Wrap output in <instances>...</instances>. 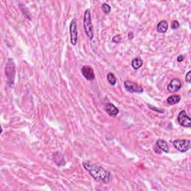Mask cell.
<instances>
[{"mask_svg": "<svg viewBox=\"0 0 191 191\" xmlns=\"http://www.w3.org/2000/svg\"><path fill=\"white\" fill-rule=\"evenodd\" d=\"M173 146L178 151L181 152H186L190 149L191 144L189 140H181L177 139L173 141Z\"/></svg>", "mask_w": 191, "mask_h": 191, "instance_id": "obj_4", "label": "cell"}, {"mask_svg": "<svg viewBox=\"0 0 191 191\" xmlns=\"http://www.w3.org/2000/svg\"><path fill=\"white\" fill-rule=\"evenodd\" d=\"M15 69H16V67H15L14 61H13V59L9 58L6 64V66H5V75L7 76V82L10 87H12L14 81L15 73H16Z\"/></svg>", "mask_w": 191, "mask_h": 191, "instance_id": "obj_3", "label": "cell"}, {"mask_svg": "<svg viewBox=\"0 0 191 191\" xmlns=\"http://www.w3.org/2000/svg\"><path fill=\"white\" fill-rule=\"evenodd\" d=\"M178 122L181 126L190 128L191 127V120L190 117L188 115L187 112L184 110H181L178 116Z\"/></svg>", "mask_w": 191, "mask_h": 191, "instance_id": "obj_6", "label": "cell"}, {"mask_svg": "<svg viewBox=\"0 0 191 191\" xmlns=\"http://www.w3.org/2000/svg\"><path fill=\"white\" fill-rule=\"evenodd\" d=\"M181 81L179 78H175V79H172L171 81L169 82V84L167 86V91L168 92L173 93H176L181 88Z\"/></svg>", "mask_w": 191, "mask_h": 191, "instance_id": "obj_8", "label": "cell"}, {"mask_svg": "<svg viewBox=\"0 0 191 191\" xmlns=\"http://www.w3.org/2000/svg\"><path fill=\"white\" fill-rule=\"evenodd\" d=\"M180 101H181V96H179V95L170 96L168 97L167 99V102L168 104L171 105L178 104V103L180 102Z\"/></svg>", "mask_w": 191, "mask_h": 191, "instance_id": "obj_14", "label": "cell"}, {"mask_svg": "<svg viewBox=\"0 0 191 191\" xmlns=\"http://www.w3.org/2000/svg\"><path fill=\"white\" fill-rule=\"evenodd\" d=\"M156 147H158L160 150H162L163 152H169V146H168L167 143L164 140H161V139H159V140H157L156 142Z\"/></svg>", "mask_w": 191, "mask_h": 191, "instance_id": "obj_11", "label": "cell"}, {"mask_svg": "<svg viewBox=\"0 0 191 191\" xmlns=\"http://www.w3.org/2000/svg\"><path fill=\"white\" fill-rule=\"evenodd\" d=\"M143 61L140 57H136V58H134L132 61H131V66H132V67L135 69V70H138V69H140L141 66H143Z\"/></svg>", "mask_w": 191, "mask_h": 191, "instance_id": "obj_13", "label": "cell"}, {"mask_svg": "<svg viewBox=\"0 0 191 191\" xmlns=\"http://www.w3.org/2000/svg\"><path fill=\"white\" fill-rule=\"evenodd\" d=\"M124 86H125V89L130 93H141L143 92V87L134 81H125L124 82Z\"/></svg>", "mask_w": 191, "mask_h": 191, "instance_id": "obj_7", "label": "cell"}, {"mask_svg": "<svg viewBox=\"0 0 191 191\" xmlns=\"http://www.w3.org/2000/svg\"><path fill=\"white\" fill-rule=\"evenodd\" d=\"M107 79H108V81L111 85H115L116 83V79L115 78V76L114 75V74L111 73V72H110V73L108 74V76H107Z\"/></svg>", "mask_w": 191, "mask_h": 191, "instance_id": "obj_15", "label": "cell"}, {"mask_svg": "<svg viewBox=\"0 0 191 191\" xmlns=\"http://www.w3.org/2000/svg\"><path fill=\"white\" fill-rule=\"evenodd\" d=\"M133 37H134V34H133V32H130L129 33V40H131Z\"/></svg>", "mask_w": 191, "mask_h": 191, "instance_id": "obj_22", "label": "cell"}, {"mask_svg": "<svg viewBox=\"0 0 191 191\" xmlns=\"http://www.w3.org/2000/svg\"><path fill=\"white\" fill-rule=\"evenodd\" d=\"M81 74L88 81H93L95 79V74L93 68L91 66L86 65L81 69Z\"/></svg>", "mask_w": 191, "mask_h": 191, "instance_id": "obj_9", "label": "cell"}, {"mask_svg": "<svg viewBox=\"0 0 191 191\" xmlns=\"http://www.w3.org/2000/svg\"><path fill=\"white\" fill-rule=\"evenodd\" d=\"M148 106H149V108H150V109L153 110H154V111H157L158 113H164V111H165V110H164V109H158V108L151 105H148Z\"/></svg>", "mask_w": 191, "mask_h": 191, "instance_id": "obj_17", "label": "cell"}, {"mask_svg": "<svg viewBox=\"0 0 191 191\" xmlns=\"http://www.w3.org/2000/svg\"><path fill=\"white\" fill-rule=\"evenodd\" d=\"M83 166L95 180L105 184H107L110 181L111 175L110 172L105 169L98 164H93L90 161H85L83 163Z\"/></svg>", "mask_w": 191, "mask_h": 191, "instance_id": "obj_1", "label": "cell"}, {"mask_svg": "<svg viewBox=\"0 0 191 191\" xmlns=\"http://www.w3.org/2000/svg\"><path fill=\"white\" fill-rule=\"evenodd\" d=\"M168 29V23L166 20H161L157 26V32L159 33H166Z\"/></svg>", "mask_w": 191, "mask_h": 191, "instance_id": "obj_12", "label": "cell"}, {"mask_svg": "<svg viewBox=\"0 0 191 191\" xmlns=\"http://www.w3.org/2000/svg\"><path fill=\"white\" fill-rule=\"evenodd\" d=\"M171 28H173V30H175V29H177V28H179V22H178V21H176V20L173 21V22H172Z\"/></svg>", "mask_w": 191, "mask_h": 191, "instance_id": "obj_18", "label": "cell"}, {"mask_svg": "<svg viewBox=\"0 0 191 191\" xmlns=\"http://www.w3.org/2000/svg\"><path fill=\"white\" fill-rule=\"evenodd\" d=\"M83 26L84 29L87 37L90 38V40H92L94 36V32H93V26L92 22V19H91V10L87 9L85 12L84 15V20H83Z\"/></svg>", "mask_w": 191, "mask_h": 191, "instance_id": "obj_2", "label": "cell"}, {"mask_svg": "<svg viewBox=\"0 0 191 191\" xmlns=\"http://www.w3.org/2000/svg\"><path fill=\"white\" fill-rule=\"evenodd\" d=\"M102 10L103 12L105 13V14H108L110 12V10H111V7L109 5H108L107 3H103L102 5Z\"/></svg>", "mask_w": 191, "mask_h": 191, "instance_id": "obj_16", "label": "cell"}, {"mask_svg": "<svg viewBox=\"0 0 191 191\" xmlns=\"http://www.w3.org/2000/svg\"><path fill=\"white\" fill-rule=\"evenodd\" d=\"M184 58H185V56L184 55H180L177 58V61L179 62H181V61H183V60H184Z\"/></svg>", "mask_w": 191, "mask_h": 191, "instance_id": "obj_21", "label": "cell"}, {"mask_svg": "<svg viewBox=\"0 0 191 191\" xmlns=\"http://www.w3.org/2000/svg\"><path fill=\"white\" fill-rule=\"evenodd\" d=\"M105 111L111 116H116L119 114V109L115 105L111 104V103H107L105 105Z\"/></svg>", "mask_w": 191, "mask_h": 191, "instance_id": "obj_10", "label": "cell"}, {"mask_svg": "<svg viewBox=\"0 0 191 191\" xmlns=\"http://www.w3.org/2000/svg\"><path fill=\"white\" fill-rule=\"evenodd\" d=\"M113 41H114V43H120V42L122 41V38L120 37V35H116L113 38Z\"/></svg>", "mask_w": 191, "mask_h": 191, "instance_id": "obj_20", "label": "cell"}, {"mask_svg": "<svg viewBox=\"0 0 191 191\" xmlns=\"http://www.w3.org/2000/svg\"><path fill=\"white\" fill-rule=\"evenodd\" d=\"M70 34L71 44L76 46L78 42V28L76 20H72L70 25Z\"/></svg>", "mask_w": 191, "mask_h": 191, "instance_id": "obj_5", "label": "cell"}, {"mask_svg": "<svg viewBox=\"0 0 191 191\" xmlns=\"http://www.w3.org/2000/svg\"><path fill=\"white\" fill-rule=\"evenodd\" d=\"M185 81L186 82H188V84H190L191 82V71L188 72V73L186 74V76H185Z\"/></svg>", "mask_w": 191, "mask_h": 191, "instance_id": "obj_19", "label": "cell"}]
</instances>
